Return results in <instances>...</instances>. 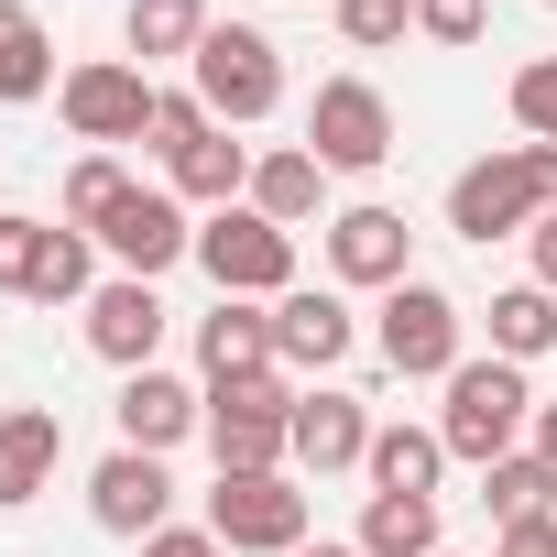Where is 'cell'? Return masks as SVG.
<instances>
[{"label":"cell","instance_id":"6da1fadb","mask_svg":"<svg viewBox=\"0 0 557 557\" xmlns=\"http://www.w3.org/2000/svg\"><path fill=\"white\" fill-rule=\"evenodd\" d=\"M546 208H557V143H492V153H470L448 175V230L481 240V251L524 240Z\"/></svg>","mask_w":557,"mask_h":557},{"label":"cell","instance_id":"7a4b0ae2","mask_svg":"<svg viewBox=\"0 0 557 557\" xmlns=\"http://www.w3.org/2000/svg\"><path fill=\"white\" fill-rule=\"evenodd\" d=\"M448 405H437V437H448V459H470V470H492V459H513L524 448V426H535V383H524V361H459L448 383H437Z\"/></svg>","mask_w":557,"mask_h":557},{"label":"cell","instance_id":"3957f363","mask_svg":"<svg viewBox=\"0 0 557 557\" xmlns=\"http://www.w3.org/2000/svg\"><path fill=\"white\" fill-rule=\"evenodd\" d=\"M186 88L208 99V121H219V132H251V121L285 110V45H273L262 23H208V45H197Z\"/></svg>","mask_w":557,"mask_h":557},{"label":"cell","instance_id":"277c9868","mask_svg":"<svg viewBox=\"0 0 557 557\" xmlns=\"http://www.w3.org/2000/svg\"><path fill=\"white\" fill-rule=\"evenodd\" d=\"M296 394L307 383H285V372H251V383H208V459L219 470H285L296 459Z\"/></svg>","mask_w":557,"mask_h":557},{"label":"cell","instance_id":"5b68a950","mask_svg":"<svg viewBox=\"0 0 557 557\" xmlns=\"http://www.w3.org/2000/svg\"><path fill=\"white\" fill-rule=\"evenodd\" d=\"M307 481L296 470H219V492H208V535L230 546V557H296L307 546Z\"/></svg>","mask_w":557,"mask_h":557},{"label":"cell","instance_id":"8992f818","mask_svg":"<svg viewBox=\"0 0 557 557\" xmlns=\"http://www.w3.org/2000/svg\"><path fill=\"white\" fill-rule=\"evenodd\" d=\"M197 273L219 296L273 307V296H296V230H273L262 208H208L197 219Z\"/></svg>","mask_w":557,"mask_h":557},{"label":"cell","instance_id":"52a82bcc","mask_svg":"<svg viewBox=\"0 0 557 557\" xmlns=\"http://www.w3.org/2000/svg\"><path fill=\"white\" fill-rule=\"evenodd\" d=\"M372 339H383V361H394L405 383H448V372L470 361V350H459V339H470V318H459V296H448V285H426V273H405V285L372 307Z\"/></svg>","mask_w":557,"mask_h":557},{"label":"cell","instance_id":"ba28073f","mask_svg":"<svg viewBox=\"0 0 557 557\" xmlns=\"http://www.w3.org/2000/svg\"><path fill=\"white\" fill-rule=\"evenodd\" d=\"M153 77L132 66V55H88V66H66V88H55V110H66V132L88 143V153H110V143H153Z\"/></svg>","mask_w":557,"mask_h":557},{"label":"cell","instance_id":"9c48e42d","mask_svg":"<svg viewBox=\"0 0 557 557\" xmlns=\"http://www.w3.org/2000/svg\"><path fill=\"white\" fill-rule=\"evenodd\" d=\"M307 153H318L329 175H383V164H394V99H383L372 77H318V99H307Z\"/></svg>","mask_w":557,"mask_h":557},{"label":"cell","instance_id":"30bf717a","mask_svg":"<svg viewBox=\"0 0 557 557\" xmlns=\"http://www.w3.org/2000/svg\"><path fill=\"white\" fill-rule=\"evenodd\" d=\"M88 240H99L121 273H143V285H164L175 262H197V219H186V197H175V186H143V175L121 186V208H110Z\"/></svg>","mask_w":557,"mask_h":557},{"label":"cell","instance_id":"8fae6325","mask_svg":"<svg viewBox=\"0 0 557 557\" xmlns=\"http://www.w3.org/2000/svg\"><path fill=\"white\" fill-rule=\"evenodd\" d=\"M405 273H416V230H405V208H383V197L329 208V285H339V296H394Z\"/></svg>","mask_w":557,"mask_h":557},{"label":"cell","instance_id":"7c38bea8","mask_svg":"<svg viewBox=\"0 0 557 557\" xmlns=\"http://www.w3.org/2000/svg\"><path fill=\"white\" fill-rule=\"evenodd\" d=\"M350 339H361V318H350L339 285H296V296H273V372H285V383H329V372L350 361Z\"/></svg>","mask_w":557,"mask_h":557},{"label":"cell","instance_id":"4fadbf2b","mask_svg":"<svg viewBox=\"0 0 557 557\" xmlns=\"http://www.w3.org/2000/svg\"><path fill=\"white\" fill-rule=\"evenodd\" d=\"M88 524L121 535V546L164 535V524H175V470H164L153 448H110V459L88 470Z\"/></svg>","mask_w":557,"mask_h":557},{"label":"cell","instance_id":"5bb4252c","mask_svg":"<svg viewBox=\"0 0 557 557\" xmlns=\"http://www.w3.org/2000/svg\"><path fill=\"white\" fill-rule=\"evenodd\" d=\"M77 318H88V350H99L110 372H153V361H164V329H175L164 296L143 285V273H110V285H99Z\"/></svg>","mask_w":557,"mask_h":557},{"label":"cell","instance_id":"9a60e30c","mask_svg":"<svg viewBox=\"0 0 557 557\" xmlns=\"http://www.w3.org/2000/svg\"><path fill=\"white\" fill-rule=\"evenodd\" d=\"M372 459V405L361 394H339V383H307L296 394V481H339V470H361Z\"/></svg>","mask_w":557,"mask_h":557},{"label":"cell","instance_id":"2e32d148","mask_svg":"<svg viewBox=\"0 0 557 557\" xmlns=\"http://www.w3.org/2000/svg\"><path fill=\"white\" fill-rule=\"evenodd\" d=\"M110 416H121V448H153L164 459V448H186L208 426V383H186V372L153 361V372H121V405Z\"/></svg>","mask_w":557,"mask_h":557},{"label":"cell","instance_id":"e0dca14e","mask_svg":"<svg viewBox=\"0 0 557 557\" xmlns=\"http://www.w3.org/2000/svg\"><path fill=\"white\" fill-rule=\"evenodd\" d=\"M66 470V416L55 405H0V513L45 503Z\"/></svg>","mask_w":557,"mask_h":557},{"label":"cell","instance_id":"ac0fdd59","mask_svg":"<svg viewBox=\"0 0 557 557\" xmlns=\"http://www.w3.org/2000/svg\"><path fill=\"white\" fill-rule=\"evenodd\" d=\"M240 208H262L273 230H329V164L307 153V143H273V153H251V197Z\"/></svg>","mask_w":557,"mask_h":557},{"label":"cell","instance_id":"d6986e66","mask_svg":"<svg viewBox=\"0 0 557 557\" xmlns=\"http://www.w3.org/2000/svg\"><path fill=\"white\" fill-rule=\"evenodd\" d=\"M197 372H208V383H251V372H273V307L219 296V307L197 318Z\"/></svg>","mask_w":557,"mask_h":557},{"label":"cell","instance_id":"ffe728a7","mask_svg":"<svg viewBox=\"0 0 557 557\" xmlns=\"http://www.w3.org/2000/svg\"><path fill=\"white\" fill-rule=\"evenodd\" d=\"M55 88H66V66H55L45 12H34V0H0V110H34Z\"/></svg>","mask_w":557,"mask_h":557},{"label":"cell","instance_id":"44dd1931","mask_svg":"<svg viewBox=\"0 0 557 557\" xmlns=\"http://www.w3.org/2000/svg\"><path fill=\"white\" fill-rule=\"evenodd\" d=\"M164 186H175L186 208H240V197H251V143L197 132V143H175V153H164Z\"/></svg>","mask_w":557,"mask_h":557},{"label":"cell","instance_id":"7402d4cb","mask_svg":"<svg viewBox=\"0 0 557 557\" xmlns=\"http://www.w3.org/2000/svg\"><path fill=\"white\" fill-rule=\"evenodd\" d=\"M208 0H132L121 12V45H132V66L153 77V66H197V45H208Z\"/></svg>","mask_w":557,"mask_h":557},{"label":"cell","instance_id":"603a6c76","mask_svg":"<svg viewBox=\"0 0 557 557\" xmlns=\"http://www.w3.org/2000/svg\"><path fill=\"white\" fill-rule=\"evenodd\" d=\"M361 470H372V492H416V503H437V481H448V437L394 416V426H372V459H361Z\"/></svg>","mask_w":557,"mask_h":557},{"label":"cell","instance_id":"cb8c5ba5","mask_svg":"<svg viewBox=\"0 0 557 557\" xmlns=\"http://www.w3.org/2000/svg\"><path fill=\"white\" fill-rule=\"evenodd\" d=\"M99 262H110V251H99L88 230H66V219H55V230H45V262H34V296H23V307H88V296L110 285Z\"/></svg>","mask_w":557,"mask_h":557},{"label":"cell","instance_id":"d4e9b609","mask_svg":"<svg viewBox=\"0 0 557 557\" xmlns=\"http://www.w3.org/2000/svg\"><path fill=\"white\" fill-rule=\"evenodd\" d=\"M481 329H492V361H524V372H535V361L557 350V296H546V285H503Z\"/></svg>","mask_w":557,"mask_h":557},{"label":"cell","instance_id":"484cf974","mask_svg":"<svg viewBox=\"0 0 557 557\" xmlns=\"http://www.w3.org/2000/svg\"><path fill=\"white\" fill-rule=\"evenodd\" d=\"M350 546H361V557H437V503H416V492H372Z\"/></svg>","mask_w":557,"mask_h":557},{"label":"cell","instance_id":"4316f807","mask_svg":"<svg viewBox=\"0 0 557 557\" xmlns=\"http://www.w3.org/2000/svg\"><path fill=\"white\" fill-rule=\"evenodd\" d=\"M481 513H492V524H535V513H557V470H546L535 448L492 459V470H481Z\"/></svg>","mask_w":557,"mask_h":557},{"label":"cell","instance_id":"83f0119b","mask_svg":"<svg viewBox=\"0 0 557 557\" xmlns=\"http://www.w3.org/2000/svg\"><path fill=\"white\" fill-rule=\"evenodd\" d=\"M121 186H132V164H121V153H77V164H66V186H55V219H66V230H99V219L121 208Z\"/></svg>","mask_w":557,"mask_h":557},{"label":"cell","instance_id":"f1b7e54d","mask_svg":"<svg viewBox=\"0 0 557 557\" xmlns=\"http://www.w3.org/2000/svg\"><path fill=\"white\" fill-rule=\"evenodd\" d=\"M503 110H513L524 143H557V55H524V66L503 77Z\"/></svg>","mask_w":557,"mask_h":557},{"label":"cell","instance_id":"f546056e","mask_svg":"<svg viewBox=\"0 0 557 557\" xmlns=\"http://www.w3.org/2000/svg\"><path fill=\"white\" fill-rule=\"evenodd\" d=\"M329 23H339V45H350V55H383V45H405V34H416V0H329Z\"/></svg>","mask_w":557,"mask_h":557},{"label":"cell","instance_id":"4dcf8cb0","mask_svg":"<svg viewBox=\"0 0 557 557\" xmlns=\"http://www.w3.org/2000/svg\"><path fill=\"white\" fill-rule=\"evenodd\" d=\"M45 230H55V219H23V208H0V296H34V262H45Z\"/></svg>","mask_w":557,"mask_h":557},{"label":"cell","instance_id":"1f68e13d","mask_svg":"<svg viewBox=\"0 0 557 557\" xmlns=\"http://www.w3.org/2000/svg\"><path fill=\"white\" fill-rule=\"evenodd\" d=\"M416 34L448 45V55H470V45L492 34V0H416Z\"/></svg>","mask_w":557,"mask_h":557},{"label":"cell","instance_id":"d6a6232c","mask_svg":"<svg viewBox=\"0 0 557 557\" xmlns=\"http://www.w3.org/2000/svg\"><path fill=\"white\" fill-rule=\"evenodd\" d=\"M197 132H219L208 99H197V88H164V99H153V153H175V143H197Z\"/></svg>","mask_w":557,"mask_h":557},{"label":"cell","instance_id":"836d02e7","mask_svg":"<svg viewBox=\"0 0 557 557\" xmlns=\"http://www.w3.org/2000/svg\"><path fill=\"white\" fill-rule=\"evenodd\" d=\"M132 557H230V546H219L208 524H164V535H143Z\"/></svg>","mask_w":557,"mask_h":557},{"label":"cell","instance_id":"e575fe53","mask_svg":"<svg viewBox=\"0 0 557 557\" xmlns=\"http://www.w3.org/2000/svg\"><path fill=\"white\" fill-rule=\"evenodd\" d=\"M524 262H535V273H524V285H546V296H557V208H546V219L524 230Z\"/></svg>","mask_w":557,"mask_h":557},{"label":"cell","instance_id":"d590c367","mask_svg":"<svg viewBox=\"0 0 557 557\" xmlns=\"http://www.w3.org/2000/svg\"><path fill=\"white\" fill-rule=\"evenodd\" d=\"M492 557H557V513H535V524H503V546Z\"/></svg>","mask_w":557,"mask_h":557},{"label":"cell","instance_id":"8d00e7d4","mask_svg":"<svg viewBox=\"0 0 557 557\" xmlns=\"http://www.w3.org/2000/svg\"><path fill=\"white\" fill-rule=\"evenodd\" d=\"M524 448H535V459L557 470V405H535V426H524Z\"/></svg>","mask_w":557,"mask_h":557},{"label":"cell","instance_id":"74e56055","mask_svg":"<svg viewBox=\"0 0 557 557\" xmlns=\"http://www.w3.org/2000/svg\"><path fill=\"white\" fill-rule=\"evenodd\" d=\"M296 557H361V546H350V535H339V546H329V535H318V546H296Z\"/></svg>","mask_w":557,"mask_h":557},{"label":"cell","instance_id":"f35d334b","mask_svg":"<svg viewBox=\"0 0 557 557\" xmlns=\"http://www.w3.org/2000/svg\"><path fill=\"white\" fill-rule=\"evenodd\" d=\"M437 557H459V546H437Z\"/></svg>","mask_w":557,"mask_h":557},{"label":"cell","instance_id":"ab89813d","mask_svg":"<svg viewBox=\"0 0 557 557\" xmlns=\"http://www.w3.org/2000/svg\"><path fill=\"white\" fill-rule=\"evenodd\" d=\"M546 12H557V0H546Z\"/></svg>","mask_w":557,"mask_h":557},{"label":"cell","instance_id":"60d3db41","mask_svg":"<svg viewBox=\"0 0 557 557\" xmlns=\"http://www.w3.org/2000/svg\"><path fill=\"white\" fill-rule=\"evenodd\" d=\"M0 208H12V197H0Z\"/></svg>","mask_w":557,"mask_h":557}]
</instances>
